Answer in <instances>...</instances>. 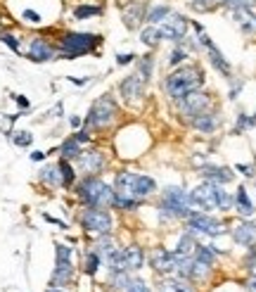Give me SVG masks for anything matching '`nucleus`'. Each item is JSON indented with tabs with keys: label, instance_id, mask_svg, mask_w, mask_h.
Segmentation results:
<instances>
[{
	"label": "nucleus",
	"instance_id": "22",
	"mask_svg": "<svg viewBox=\"0 0 256 292\" xmlns=\"http://www.w3.org/2000/svg\"><path fill=\"white\" fill-rule=\"evenodd\" d=\"M124 252H126V271H140L145 266V252H143V247L131 245Z\"/></svg>",
	"mask_w": 256,
	"mask_h": 292
},
{
	"label": "nucleus",
	"instance_id": "48",
	"mask_svg": "<svg viewBox=\"0 0 256 292\" xmlns=\"http://www.w3.org/2000/svg\"><path fill=\"white\" fill-rule=\"evenodd\" d=\"M133 60H135V55H133V52H126V55H117V64H121V67H124V64H131Z\"/></svg>",
	"mask_w": 256,
	"mask_h": 292
},
{
	"label": "nucleus",
	"instance_id": "21",
	"mask_svg": "<svg viewBox=\"0 0 256 292\" xmlns=\"http://www.w3.org/2000/svg\"><path fill=\"white\" fill-rule=\"evenodd\" d=\"M71 271H74V269H71V261H57L55 271H52V278H50V285H52V287L69 285Z\"/></svg>",
	"mask_w": 256,
	"mask_h": 292
},
{
	"label": "nucleus",
	"instance_id": "3",
	"mask_svg": "<svg viewBox=\"0 0 256 292\" xmlns=\"http://www.w3.org/2000/svg\"><path fill=\"white\" fill-rule=\"evenodd\" d=\"M192 202H190V195L183 188H176V185H168L164 190V197L159 202V216L164 221H171V219H187L190 211H192Z\"/></svg>",
	"mask_w": 256,
	"mask_h": 292
},
{
	"label": "nucleus",
	"instance_id": "52",
	"mask_svg": "<svg viewBox=\"0 0 256 292\" xmlns=\"http://www.w3.org/2000/svg\"><path fill=\"white\" fill-rule=\"evenodd\" d=\"M48 157V152H31V160L34 162H41V160H45Z\"/></svg>",
	"mask_w": 256,
	"mask_h": 292
},
{
	"label": "nucleus",
	"instance_id": "40",
	"mask_svg": "<svg viewBox=\"0 0 256 292\" xmlns=\"http://www.w3.org/2000/svg\"><path fill=\"white\" fill-rule=\"evenodd\" d=\"M128 276H126V271H114L111 273V285L114 287H128Z\"/></svg>",
	"mask_w": 256,
	"mask_h": 292
},
{
	"label": "nucleus",
	"instance_id": "16",
	"mask_svg": "<svg viewBox=\"0 0 256 292\" xmlns=\"http://www.w3.org/2000/svg\"><path fill=\"white\" fill-rule=\"evenodd\" d=\"M147 14V3H131V5H126L124 10V26L126 29H138L140 21L145 19Z\"/></svg>",
	"mask_w": 256,
	"mask_h": 292
},
{
	"label": "nucleus",
	"instance_id": "50",
	"mask_svg": "<svg viewBox=\"0 0 256 292\" xmlns=\"http://www.w3.org/2000/svg\"><path fill=\"white\" fill-rule=\"evenodd\" d=\"M237 171H242L244 176H254V167H247V164H237Z\"/></svg>",
	"mask_w": 256,
	"mask_h": 292
},
{
	"label": "nucleus",
	"instance_id": "28",
	"mask_svg": "<svg viewBox=\"0 0 256 292\" xmlns=\"http://www.w3.org/2000/svg\"><path fill=\"white\" fill-rule=\"evenodd\" d=\"M57 167H60V176H62V188H71V185H74V181H76V174H74V169H71L69 160H62Z\"/></svg>",
	"mask_w": 256,
	"mask_h": 292
},
{
	"label": "nucleus",
	"instance_id": "27",
	"mask_svg": "<svg viewBox=\"0 0 256 292\" xmlns=\"http://www.w3.org/2000/svg\"><path fill=\"white\" fill-rule=\"evenodd\" d=\"M41 181L45 183V185H52V188H57V185H62V176H60V167H45L41 169Z\"/></svg>",
	"mask_w": 256,
	"mask_h": 292
},
{
	"label": "nucleus",
	"instance_id": "6",
	"mask_svg": "<svg viewBox=\"0 0 256 292\" xmlns=\"http://www.w3.org/2000/svg\"><path fill=\"white\" fill-rule=\"evenodd\" d=\"M187 221V228L197 230V233H204V235H223L225 233V226H223L218 219H214V216H209V214H202V211H190V216L185 219Z\"/></svg>",
	"mask_w": 256,
	"mask_h": 292
},
{
	"label": "nucleus",
	"instance_id": "38",
	"mask_svg": "<svg viewBox=\"0 0 256 292\" xmlns=\"http://www.w3.org/2000/svg\"><path fill=\"white\" fill-rule=\"evenodd\" d=\"M12 143L17 147H29L31 143H34V136H31L29 131H17V136L12 138Z\"/></svg>",
	"mask_w": 256,
	"mask_h": 292
},
{
	"label": "nucleus",
	"instance_id": "34",
	"mask_svg": "<svg viewBox=\"0 0 256 292\" xmlns=\"http://www.w3.org/2000/svg\"><path fill=\"white\" fill-rule=\"evenodd\" d=\"M216 209H221V211H228V209H233V197H230L225 190L218 185L216 188Z\"/></svg>",
	"mask_w": 256,
	"mask_h": 292
},
{
	"label": "nucleus",
	"instance_id": "43",
	"mask_svg": "<svg viewBox=\"0 0 256 292\" xmlns=\"http://www.w3.org/2000/svg\"><path fill=\"white\" fill-rule=\"evenodd\" d=\"M185 57H187V52H185V48H176L171 52V57H168V64H180V62H185Z\"/></svg>",
	"mask_w": 256,
	"mask_h": 292
},
{
	"label": "nucleus",
	"instance_id": "9",
	"mask_svg": "<svg viewBox=\"0 0 256 292\" xmlns=\"http://www.w3.org/2000/svg\"><path fill=\"white\" fill-rule=\"evenodd\" d=\"M187 34V19L183 14H168L166 21L159 26V36L164 41H183Z\"/></svg>",
	"mask_w": 256,
	"mask_h": 292
},
{
	"label": "nucleus",
	"instance_id": "17",
	"mask_svg": "<svg viewBox=\"0 0 256 292\" xmlns=\"http://www.w3.org/2000/svg\"><path fill=\"white\" fill-rule=\"evenodd\" d=\"M233 237H235L237 245H244V247H251L256 243V221H242L233 228Z\"/></svg>",
	"mask_w": 256,
	"mask_h": 292
},
{
	"label": "nucleus",
	"instance_id": "32",
	"mask_svg": "<svg viewBox=\"0 0 256 292\" xmlns=\"http://www.w3.org/2000/svg\"><path fill=\"white\" fill-rule=\"evenodd\" d=\"M152 67H154V57L152 55H145V57H140V62H138V74L143 76V81H150L152 78Z\"/></svg>",
	"mask_w": 256,
	"mask_h": 292
},
{
	"label": "nucleus",
	"instance_id": "1",
	"mask_svg": "<svg viewBox=\"0 0 256 292\" xmlns=\"http://www.w3.org/2000/svg\"><path fill=\"white\" fill-rule=\"evenodd\" d=\"M202 86H204V71H202L197 64L180 67L178 71H173L171 76L164 81V88H166V93L173 100H180V97L187 95V93L200 91Z\"/></svg>",
	"mask_w": 256,
	"mask_h": 292
},
{
	"label": "nucleus",
	"instance_id": "31",
	"mask_svg": "<svg viewBox=\"0 0 256 292\" xmlns=\"http://www.w3.org/2000/svg\"><path fill=\"white\" fill-rule=\"evenodd\" d=\"M97 14H102V7L97 5H78L74 10V19H90V17H97Z\"/></svg>",
	"mask_w": 256,
	"mask_h": 292
},
{
	"label": "nucleus",
	"instance_id": "36",
	"mask_svg": "<svg viewBox=\"0 0 256 292\" xmlns=\"http://www.w3.org/2000/svg\"><path fill=\"white\" fill-rule=\"evenodd\" d=\"M209 271H211V266L204 264V261H197V259H194L192 271H190V278H194V280H204V278L209 276Z\"/></svg>",
	"mask_w": 256,
	"mask_h": 292
},
{
	"label": "nucleus",
	"instance_id": "18",
	"mask_svg": "<svg viewBox=\"0 0 256 292\" xmlns=\"http://www.w3.org/2000/svg\"><path fill=\"white\" fill-rule=\"evenodd\" d=\"M200 174H202L204 181L214 183V185H225V183H230L233 178H235V174H233L230 169H225V167H204Z\"/></svg>",
	"mask_w": 256,
	"mask_h": 292
},
{
	"label": "nucleus",
	"instance_id": "4",
	"mask_svg": "<svg viewBox=\"0 0 256 292\" xmlns=\"http://www.w3.org/2000/svg\"><path fill=\"white\" fill-rule=\"evenodd\" d=\"M102 43V36L97 34H67L60 43V57L62 60H76L78 55L93 52Z\"/></svg>",
	"mask_w": 256,
	"mask_h": 292
},
{
	"label": "nucleus",
	"instance_id": "54",
	"mask_svg": "<svg viewBox=\"0 0 256 292\" xmlns=\"http://www.w3.org/2000/svg\"><path fill=\"white\" fill-rule=\"evenodd\" d=\"M69 124L74 126V128H78V126H81V119H78V117H71V119H69Z\"/></svg>",
	"mask_w": 256,
	"mask_h": 292
},
{
	"label": "nucleus",
	"instance_id": "11",
	"mask_svg": "<svg viewBox=\"0 0 256 292\" xmlns=\"http://www.w3.org/2000/svg\"><path fill=\"white\" fill-rule=\"evenodd\" d=\"M200 45H204L207 48V55H209V60H211V64H214L216 69L221 71L225 78H230V74H233V69H230V64L225 62V57H223V52L218 48L214 45V41L209 38L207 34H200Z\"/></svg>",
	"mask_w": 256,
	"mask_h": 292
},
{
	"label": "nucleus",
	"instance_id": "24",
	"mask_svg": "<svg viewBox=\"0 0 256 292\" xmlns=\"http://www.w3.org/2000/svg\"><path fill=\"white\" fill-rule=\"evenodd\" d=\"M235 204H237V214L240 216H251L254 214V204H251L249 195H247V188H237Z\"/></svg>",
	"mask_w": 256,
	"mask_h": 292
},
{
	"label": "nucleus",
	"instance_id": "41",
	"mask_svg": "<svg viewBox=\"0 0 256 292\" xmlns=\"http://www.w3.org/2000/svg\"><path fill=\"white\" fill-rule=\"evenodd\" d=\"M221 3L230 10H242V7H251L256 0H221Z\"/></svg>",
	"mask_w": 256,
	"mask_h": 292
},
{
	"label": "nucleus",
	"instance_id": "13",
	"mask_svg": "<svg viewBox=\"0 0 256 292\" xmlns=\"http://www.w3.org/2000/svg\"><path fill=\"white\" fill-rule=\"evenodd\" d=\"M78 167H81V171H86V176L100 174L104 167V154L100 150H86L78 157Z\"/></svg>",
	"mask_w": 256,
	"mask_h": 292
},
{
	"label": "nucleus",
	"instance_id": "46",
	"mask_svg": "<svg viewBox=\"0 0 256 292\" xmlns=\"http://www.w3.org/2000/svg\"><path fill=\"white\" fill-rule=\"evenodd\" d=\"M126 292H150V287H147L143 280H131L128 287H126Z\"/></svg>",
	"mask_w": 256,
	"mask_h": 292
},
{
	"label": "nucleus",
	"instance_id": "33",
	"mask_svg": "<svg viewBox=\"0 0 256 292\" xmlns=\"http://www.w3.org/2000/svg\"><path fill=\"white\" fill-rule=\"evenodd\" d=\"M159 292H194V290L187 283H183V278H180V280H164Z\"/></svg>",
	"mask_w": 256,
	"mask_h": 292
},
{
	"label": "nucleus",
	"instance_id": "47",
	"mask_svg": "<svg viewBox=\"0 0 256 292\" xmlns=\"http://www.w3.org/2000/svg\"><path fill=\"white\" fill-rule=\"evenodd\" d=\"M21 17H24L29 24H41V14L34 12V10H24V14H21Z\"/></svg>",
	"mask_w": 256,
	"mask_h": 292
},
{
	"label": "nucleus",
	"instance_id": "56",
	"mask_svg": "<svg viewBox=\"0 0 256 292\" xmlns=\"http://www.w3.org/2000/svg\"><path fill=\"white\" fill-rule=\"evenodd\" d=\"M192 26H194V31H197V34H204V26H202V24H200V21H194V24H192Z\"/></svg>",
	"mask_w": 256,
	"mask_h": 292
},
{
	"label": "nucleus",
	"instance_id": "5",
	"mask_svg": "<svg viewBox=\"0 0 256 292\" xmlns=\"http://www.w3.org/2000/svg\"><path fill=\"white\" fill-rule=\"evenodd\" d=\"M117 114H119L117 102H114L109 95H102L90 107L88 117H86V128H90V126H93V128H104L107 124H111V121L117 119Z\"/></svg>",
	"mask_w": 256,
	"mask_h": 292
},
{
	"label": "nucleus",
	"instance_id": "10",
	"mask_svg": "<svg viewBox=\"0 0 256 292\" xmlns=\"http://www.w3.org/2000/svg\"><path fill=\"white\" fill-rule=\"evenodd\" d=\"M216 188H218V185L204 181L202 185H197V188L190 193V202L197 204V207H202L204 211H207V209H216Z\"/></svg>",
	"mask_w": 256,
	"mask_h": 292
},
{
	"label": "nucleus",
	"instance_id": "30",
	"mask_svg": "<svg viewBox=\"0 0 256 292\" xmlns=\"http://www.w3.org/2000/svg\"><path fill=\"white\" fill-rule=\"evenodd\" d=\"M194 259L211 266L216 261V252L211 250V247H207V245H197V247H194Z\"/></svg>",
	"mask_w": 256,
	"mask_h": 292
},
{
	"label": "nucleus",
	"instance_id": "37",
	"mask_svg": "<svg viewBox=\"0 0 256 292\" xmlns=\"http://www.w3.org/2000/svg\"><path fill=\"white\" fill-rule=\"evenodd\" d=\"M97 269H100V254H97V252H88V254H86V266H83V271L88 273V276H95Z\"/></svg>",
	"mask_w": 256,
	"mask_h": 292
},
{
	"label": "nucleus",
	"instance_id": "19",
	"mask_svg": "<svg viewBox=\"0 0 256 292\" xmlns=\"http://www.w3.org/2000/svg\"><path fill=\"white\" fill-rule=\"evenodd\" d=\"M157 190V183H154L152 176H138L133 178V197H138V200H145L150 195Z\"/></svg>",
	"mask_w": 256,
	"mask_h": 292
},
{
	"label": "nucleus",
	"instance_id": "49",
	"mask_svg": "<svg viewBox=\"0 0 256 292\" xmlns=\"http://www.w3.org/2000/svg\"><path fill=\"white\" fill-rule=\"evenodd\" d=\"M74 140H78V143H88V140H90V133H88V128H86V131H78L76 136H74Z\"/></svg>",
	"mask_w": 256,
	"mask_h": 292
},
{
	"label": "nucleus",
	"instance_id": "7",
	"mask_svg": "<svg viewBox=\"0 0 256 292\" xmlns=\"http://www.w3.org/2000/svg\"><path fill=\"white\" fill-rule=\"evenodd\" d=\"M81 226H83L88 233L107 235L111 230V216H109V211H104V209L90 207V209H86L83 216H81Z\"/></svg>",
	"mask_w": 256,
	"mask_h": 292
},
{
	"label": "nucleus",
	"instance_id": "29",
	"mask_svg": "<svg viewBox=\"0 0 256 292\" xmlns=\"http://www.w3.org/2000/svg\"><path fill=\"white\" fill-rule=\"evenodd\" d=\"M168 14H171V7H168V5H157V7H152V10L145 14V19L154 26V24H159V21L166 19Z\"/></svg>",
	"mask_w": 256,
	"mask_h": 292
},
{
	"label": "nucleus",
	"instance_id": "42",
	"mask_svg": "<svg viewBox=\"0 0 256 292\" xmlns=\"http://www.w3.org/2000/svg\"><path fill=\"white\" fill-rule=\"evenodd\" d=\"M55 254L57 261H71V247L67 245H55Z\"/></svg>",
	"mask_w": 256,
	"mask_h": 292
},
{
	"label": "nucleus",
	"instance_id": "20",
	"mask_svg": "<svg viewBox=\"0 0 256 292\" xmlns=\"http://www.w3.org/2000/svg\"><path fill=\"white\" fill-rule=\"evenodd\" d=\"M233 17H235V24L242 29L244 34H254V31H256V14L251 12L249 7L233 10Z\"/></svg>",
	"mask_w": 256,
	"mask_h": 292
},
{
	"label": "nucleus",
	"instance_id": "23",
	"mask_svg": "<svg viewBox=\"0 0 256 292\" xmlns=\"http://www.w3.org/2000/svg\"><path fill=\"white\" fill-rule=\"evenodd\" d=\"M192 126L197 128V131H202V133H211V131H216V126H218V119H216V114L214 112H202L200 117H194L192 119Z\"/></svg>",
	"mask_w": 256,
	"mask_h": 292
},
{
	"label": "nucleus",
	"instance_id": "25",
	"mask_svg": "<svg viewBox=\"0 0 256 292\" xmlns=\"http://www.w3.org/2000/svg\"><path fill=\"white\" fill-rule=\"evenodd\" d=\"M60 152H62V160H78L83 150H81V143H78V140L69 138V140H64L62 143Z\"/></svg>",
	"mask_w": 256,
	"mask_h": 292
},
{
	"label": "nucleus",
	"instance_id": "8",
	"mask_svg": "<svg viewBox=\"0 0 256 292\" xmlns=\"http://www.w3.org/2000/svg\"><path fill=\"white\" fill-rule=\"evenodd\" d=\"M209 104H211V97H209L207 93L192 91V93H187V95L180 97L178 112L183 114V117H187V119H194V117H200L202 112H207Z\"/></svg>",
	"mask_w": 256,
	"mask_h": 292
},
{
	"label": "nucleus",
	"instance_id": "35",
	"mask_svg": "<svg viewBox=\"0 0 256 292\" xmlns=\"http://www.w3.org/2000/svg\"><path fill=\"white\" fill-rule=\"evenodd\" d=\"M159 29L157 26H147L145 31H143V34H140V41L145 43V45H150V48H154V45H157V43H159Z\"/></svg>",
	"mask_w": 256,
	"mask_h": 292
},
{
	"label": "nucleus",
	"instance_id": "14",
	"mask_svg": "<svg viewBox=\"0 0 256 292\" xmlns=\"http://www.w3.org/2000/svg\"><path fill=\"white\" fill-rule=\"evenodd\" d=\"M150 264H152V269L157 273H171L176 271V254L164 250V247H157L152 252V257H150Z\"/></svg>",
	"mask_w": 256,
	"mask_h": 292
},
{
	"label": "nucleus",
	"instance_id": "45",
	"mask_svg": "<svg viewBox=\"0 0 256 292\" xmlns=\"http://www.w3.org/2000/svg\"><path fill=\"white\" fill-rule=\"evenodd\" d=\"M0 41L5 43V45H10L14 52H19V41H17L12 34H0Z\"/></svg>",
	"mask_w": 256,
	"mask_h": 292
},
{
	"label": "nucleus",
	"instance_id": "53",
	"mask_svg": "<svg viewBox=\"0 0 256 292\" xmlns=\"http://www.w3.org/2000/svg\"><path fill=\"white\" fill-rule=\"evenodd\" d=\"M247 292H256V276L249 280V283H247Z\"/></svg>",
	"mask_w": 256,
	"mask_h": 292
},
{
	"label": "nucleus",
	"instance_id": "12",
	"mask_svg": "<svg viewBox=\"0 0 256 292\" xmlns=\"http://www.w3.org/2000/svg\"><path fill=\"white\" fill-rule=\"evenodd\" d=\"M119 91H121L124 100H128V102H138L140 97L145 95V81H143L140 74H131V76H126L124 81H121Z\"/></svg>",
	"mask_w": 256,
	"mask_h": 292
},
{
	"label": "nucleus",
	"instance_id": "51",
	"mask_svg": "<svg viewBox=\"0 0 256 292\" xmlns=\"http://www.w3.org/2000/svg\"><path fill=\"white\" fill-rule=\"evenodd\" d=\"M14 100H17V104H19V107H24V110H26V107H29V97H24V95H17V97H14Z\"/></svg>",
	"mask_w": 256,
	"mask_h": 292
},
{
	"label": "nucleus",
	"instance_id": "44",
	"mask_svg": "<svg viewBox=\"0 0 256 292\" xmlns=\"http://www.w3.org/2000/svg\"><path fill=\"white\" fill-rule=\"evenodd\" d=\"M249 126H254L251 117H247V114H240V117H237V124H235V133H242L244 128H249Z\"/></svg>",
	"mask_w": 256,
	"mask_h": 292
},
{
	"label": "nucleus",
	"instance_id": "55",
	"mask_svg": "<svg viewBox=\"0 0 256 292\" xmlns=\"http://www.w3.org/2000/svg\"><path fill=\"white\" fill-rule=\"evenodd\" d=\"M69 81H74L76 86H86V84H88V78H69Z\"/></svg>",
	"mask_w": 256,
	"mask_h": 292
},
{
	"label": "nucleus",
	"instance_id": "26",
	"mask_svg": "<svg viewBox=\"0 0 256 292\" xmlns=\"http://www.w3.org/2000/svg\"><path fill=\"white\" fill-rule=\"evenodd\" d=\"M194 247H197V243H194V235L192 230H187L185 235L178 240V247H176V254H180V257H190L194 252Z\"/></svg>",
	"mask_w": 256,
	"mask_h": 292
},
{
	"label": "nucleus",
	"instance_id": "57",
	"mask_svg": "<svg viewBox=\"0 0 256 292\" xmlns=\"http://www.w3.org/2000/svg\"><path fill=\"white\" fill-rule=\"evenodd\" d=\"M48 292H62V290H57V287H50V290Z\"/></svg>",
	"mask_w": 256,
	"mask_h": 292
},
{
	"label": "nucleus",
	"instance_id": "15",
	"mask_svg": "<svg viewBox=\"0 0 256 292\" xmlns=\"http://www.w3.org/2000/svg\"><path fill=\"white\" fill-rule=\"evenodd\" d=\"M29 60H34V62H48V60H55V48H52L45 38H34L31 45H29Z\"/></svg>",
	"mask_w": 256,
	"mask_h": 292
},
{
	"label": "nucleus",
	"instance_id": "39",
	"mask_svg": "<svg viewBox=\"0 0 256 292\" xmlns=\"http://www.w3.org/2000/svg\"><path fill=\"white\" fill-rule=\"evenodd\" d=\"M190 7L197 12H209L216 7V0H190Z\"/></svg>",
	"mask_w": 256,
	"mask_h": 292
},
{
	"label": "nucleus",
	"instance_id": "2",
	"mask_svg": "<svg viewBox=\"0 0 256 292\" xmlns=\"http://www.w3.org/2000/svg\"><path fill=\"white\" fill-rule=\"evenodd\" d=\"M78 197L88 204V207H97V209H107V207H114V188L107 185L102 178L97 176H86L81 185H78Z\"/></svg>",
	"mask_w": 256,
	"mask_h": 292
}]
</instances>
